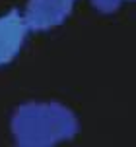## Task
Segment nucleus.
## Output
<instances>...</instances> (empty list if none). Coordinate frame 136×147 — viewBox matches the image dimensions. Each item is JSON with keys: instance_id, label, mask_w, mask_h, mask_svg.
Instances as JSON below:
<instances>
[{"instance_id": "obj_1", "label": "nucleus", "mask_w": 136, "mask_h": 147, "mask_svg": "<svg viewBox=\"0 0 136 147\" xmlns=\"http://www.w3.org/2000/svg\"><path fill=\"white\" fill-rule=\"evenodd\" d=\"M10 132L16 147H56L74 140L80 122L58 101H27L14 110Z\"/></svg>"}, {"instance_id": "obj_2", "label": "nucleus", "mask_w": 136, "mask_h": 147, "mask_svg": "<svg viewBox=\"0 0 136 147\" xmlns=\"http://www.w3.org/2000/svg\"><path fill=\"white\" fill-rule=\"evenodd\" d=\"M76 2L78 0H27L22 14L29 31L41 33L62 25L72 14Z\"/></svg>"}, {"instance_id": "obj_3", "label": "nucleus", "mask_w": 136, "mask_h": 147, "mask_svg": "<svg viewBox=\"0 0 136 147\" xmlns=\"http://www.w3.org/2000/svg\"><path fill=\"white\" fill-rule=\"evenodd\" d=\"M29 33L22 10H10L0 16V68L16 60Z\"/></svg>"}, {"instance_id": "obj_4", "label": "nucleus", "mask_w": 136, "mask_h": 147, "mask_svg": "<svg viewBox=\"0 0 136 147\" xmlns=\"http://www.w3.org/2000/svg\"><path fill=\"white\" fill-rule=\"evenodd\" d=\"M90 2L99 14H113L121 8V4L124 0H90Z\"/></svg>"}, {"instance_id": "obj_5", "label": "nucleus", "mask_w": 136, "mask_h": 147, "mask_svg": "<svg viewBox=\"0 0 136 147\" xmlns=\"http://www.w3.org/2000/svg\"><path fill=\"white\" fill-rule=\"evenodd\" d=\"M129 2H136V0H129Z\"/></svg>"}]
</instances>
